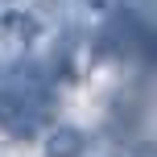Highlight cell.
<instances>
[{
    "instance_id": "3957f363",
    "label": "cell",
    "mask_w": 157,
    "mask_h": 157,
    "mask_svg": "<svg viewBox=\"0 0 157 157\" xmlns=\"http://www.w3.org/2000/svg\"><path fill=\"white\" fill-rule=\"evenodd\" d=\"M41 37V17L29 13V8H0V41L8 46H29V41Z\"/></svg>"
},
{
    "instance_id": "277c9868",
    "label": "cell",
    "mask_w": 157,
    "mask_h": 157,
    "mask_svg": "<svg viewBox=\"0 0 157 157\" xmlns=\"http://www.w3.org/2000/svg\"><path fill=\"white\" fill-rule=\"evenodd\" d=\"M87 141H91V136H87L83 128H75V124H54V128H46L41 149H46V157H83V153H87Z\"/></svg>"
},
{
    "instance_id": "7a4b0ae2",
    "label": "cell",
    "mask_w": 157,
    "mask_h": 157,
    "mask_svg": "<svg viewBox=\"0 0 157 157\" xmlns=\"http://www.w3.org/2000/svg\"><path fill=\"white\" fill-rule=\"evenodd\" d=\"M153 46V29L141 21L132 4H112V13L103 17V25L91 37V58L95 62H132L145 58Z\"/></svg>"
},
{
    "instance_id": "5b68a950",
    "label": "cell",
    "mask_w": 157,
    "mask_h": 157,
    "mask_svg": "<svg viewBox=\"0 0 157 157\" xmlns=\"http://www.w3.org/2000/svg\"><path fill=\"white\" fill-rule=\"evenodd\" d=\"M0 4H8V0H0Z\"/></svg>"
},
{
    "instance_id": "6da1fadb",
    "label": "cell",
    "mask_w": 157,
    "mask_h": 157,
    "mask_svg": "<svg viewBox=\"0 0 157 157\" xmlns=\"http://www.w3.org/2000/svg\"><path fill=\"white\" fill-rule=\"evenodd\" d=\"M50 78L37 66H13L0 87V132L8 141H33L50 116Z\"/></svg>"
}]
</instances>
